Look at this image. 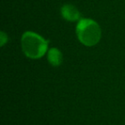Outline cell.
<instances>
[{
	"instance_id": "3",
	"label": "cell",
	"mask_w": 125,
	"mask_h": 125,
	"mask_svg": "<svg viewBox=\"0 0 125 125\" xmlns=\"http://www.w3.org/2000/svg\"><path fill=\"white\" fill-rule=\"evenodd\" d=\"M62 17L69 21H75L80 19L81 15L79 10L72 4H65L61 8Z\"/></svg>"
},
{
	"instance_id": "2",
	"label": "cell",
	"mask_w": 125,
	"mask_h": 125,
	"mask_svg": "<svg viewBox=\"0 0 125 125\" xmlns=\"http://www.w3.org/2000/svg\"><path fill=\"white\" fill-rule=\"evenodd\" d=\"M79 40L86 46H94L99 42L101 29L96 21L91 19H81L76 26Z\"/></svg>"
},
{
	"instance_id": "5",
	"label": "cell",
	"mask_w": 125,
	"mask_h": 125,
	"mask_svg": "<svg viewBox=\"0 0 125 125\" xmlns=\"http://www.w3.org/2000/svg\"><path fill=\"white\" fill-rule=\"evenodd\" d=\"M0 40H1V46H3V45L7 42V40H8L7 35H6L4 32H1V37H0Z\"/></svg>"
},
{
	"instance_id": "1",
	"label": "cell",
	"mask_w": 125,
	"mask_h": 125,
	"mask_svg": "<svg viewBox=\"0 0 125 125\" xmlns=\"http://www.w3.org/2000/svg\"><path fill=\"white\" fill-rule=\"evenodd\" d=\"M21 48L26 57L39 59L47 52L48 41L33 32H26L21 37Z\"/></svg>"
},
{
	"instance_id": "4",
	"label": "cell",
	"mask_w": 125,
	"mask_h": 125,
	"mask_svg": "<svg viewBox=\"0 0 125 125\" xmlns=\"http://www.w3.org/2000/svg\"><path fill=\"white\" fill-rule=\"evenodd\" d=\"M47 59L52 66L57 67L62 62V54L57 48H52L48 51Z\"/></svg>"
}]
</instances>
